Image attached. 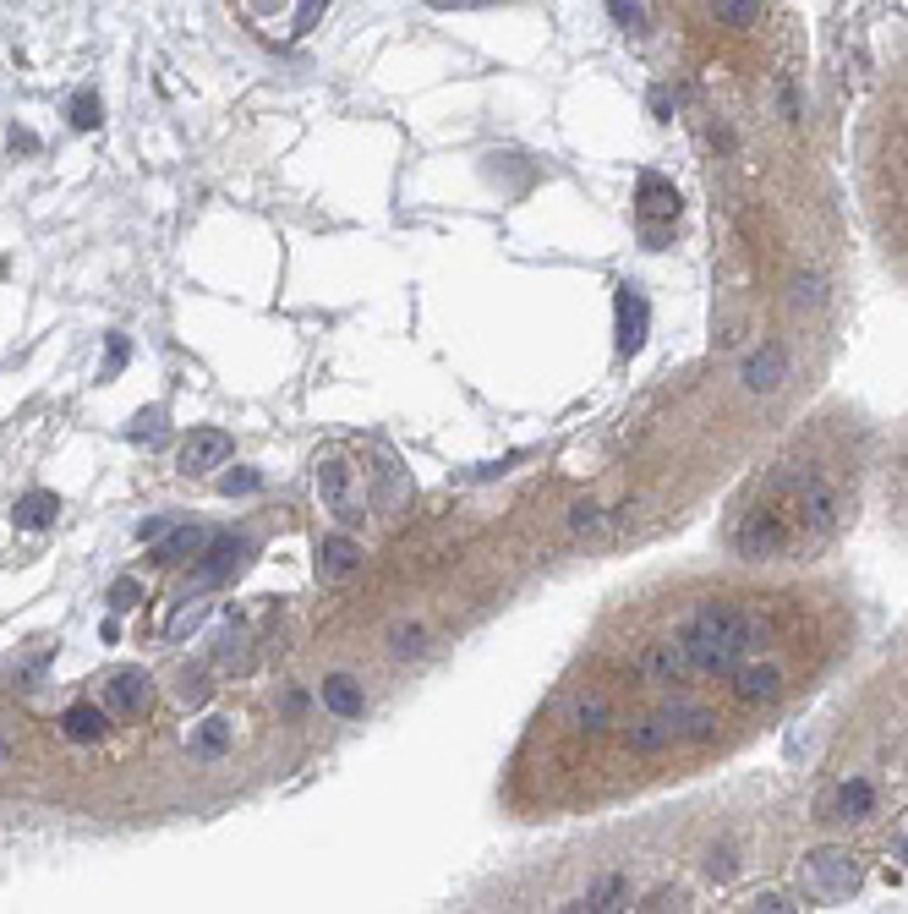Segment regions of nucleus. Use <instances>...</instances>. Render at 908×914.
<instances>
[{
    "mask_svg": "<svg viewBox=\"0 0 908 914\" xmlns=\"http://www.w3.org/2000/svg\"><path fill=\"white\" fill-rule=\"evenodd\" d=\"M66 728V739H77V745H93V739H105V728H110V718H105V707H93V701H77L71 712L61 718Z\"/></svg>",
    "mask_w": 908,
    "mask_h": 914,
    "instance_id": "obj_14",
    "label": "nucleus"
},
{
    "mask_svg": "<svg viewBox=\"0 0 908 914\" xmlns=\"http://www.w3.org/2000/svg\"><path fill=\"white\" fill-rule=\"evenodd\" d=\"M318 493L334 504L339 521H362V510L351 504V488H345V465H339V460H324V465H318Z\"/></svg>",
    "mask_w": 908,
    "mask_h": 914,
    "instance_id": "obj_13",
    "label": "nucleus"
},
{
    "mask_svg": "<svg viewBox=\"0 0 908 914\" xmlns=\"http://www.w3.org/2000/svg\"><path fill=\"white\" fill-rule=\"evenodd\" d=\"M105 701H110L121 718H142L148 701H154V679H148L142 668H116V674L105 679Z\"/></svg>",
    "mask_w": 908,
    "mask_h": 914,
    "instance_id": "obj_6",
    "label": "nucleus"
},
{
    "mask_svg": "<svg viewBox=\"0 0 908 914\" xmlns=\"http://www.w3.org/2000/svg\"><path fill=\"white\" fill-rule=\"evenodd\" d=\"M608 11H613V22H624L630 33H647V11H641L635 0H608Z\"/></svg>",
    "mask_w": 908,
    "mask_h": 914,
    "instance_id": "obj_24",
    "label": "nucleus"
},
{
    "mask_svg": "<svg viewBox=\"0 0 908 914\" xmlns=\"http://www.w3.org/2000/svg\"><path fill=\"white\" fill-rule=\"evenodd\" d=\"M225 460H230V433H219V427H197L193 439L181 444V471L187 476H203V471H214Z\"/></svg>",
    "mask_w": 908,
    "mask_h": 914,
    "instance_id": "obj_7",
    "label": "nucleus"
},
{
    "mask_svg": "<svg viewBox=\"0 0 908 914\" xmlns=\"http://www.w3.org/2000/svg\"><path fill=\"white\" fill-rule=\"evenodd\" d=\"M176 696H181L187 707H208L214 685H208V674H203V668H181V679H176Z\"/></svg>",
    "mask_w": 908,
    "mask_h": 914,
    "instance_id": "obj_20",
    "label": "nucleus"
},
{
    "mask_svg": "<svg viewBox=\"0 0 908 914\" xmlns=\"http://www.w3.org/2000/svg\"><path fill=\"white\" fill-rule=\"evenodd\" d=\"M641 219H679V193L668 187V181H657V176H647L641 181Z\"/></svg>",
    "mask_w": 908,
    "mask_h": 914,
    "instance_id": "obj_17",
    "label": "nucleus"
},
{
    "mask_svg": "<svg viewBox=\"0 0 908 914\" xmlns=\"http://www.w3.org/2000/svg\"><path fill=\"white\" fill-rule=\"evenodd\" d=\"M608 723H613V707H608L602 696H585L581 707H575V728H581V734H602Z\"/></svg>",
    "mask_w": 908,
    "mask_h": 914,
    "instance_id": "obj_21",
    "label": "nucleus"
},
{
    "mask_svg": "<svg viewBox=\"0 0 908 914\" xmlns=\"http://www.w3.org/2000/svg\"><path fill=\"white\" fill-rule=\"evenodd\" d=\"M6 756H11V745H6V739H0V761H6Z\"/></svg>",
    "mask_w": 908,
    "mask_h": 914,
    "instance_id": "obj_34",
    "label": "nucleus"
},
{
    "mask_svg": "<svg viewBox=\"0 0 908 914\" xmlns=\"http://www.w3.org/2000/svg\"><path fill=\"white\" fill-rule=\"evenodd\" d=\"M71 121L82 131H93L99 127V99H93V94H77V99H71Z\"/></svg>",
    "mask_w": 908,
    "mask_h": 914,
    "instance_id": "obj_26",
    "label": "nucleus"
},
{
    "mask_svg": "<svg viewBox=\"0 0 908 914\" xmlns=\"http://www.w3.org/2000/svg\"><path fill=\"white\" fill-rule=\"evenodd\" d=\"M328 0H302V11H296V33H307L313 22H318V11H324Z\"/></svg>",
    "mask_w": 908,
    "mask_h": 914,
    "instance_id": "obj_28",
    "label": "nucleus"
},
{
    "mask_svg": "<svg viewBox=\"0 0 908 914\" xmlns=\"http://www.w3.org/2000/svg\"><path fill=\"white\" fill-rule=\"evenodd\" d=\"M137 597H142V591H137V581H131V576H121V581L110 587V608H116V613H127V608H137Z\"/></svg>",
    "mask_w": 908,
    "mask_h": 914,
    "instance_id": "obj_27",
    "label": "nucleus"
},
{
    "mask_svg": "<svg viewBox=\"0 0 908 914\" xmlns=\"http://www.w3.org/2000/svg\"><path fill=\"white\" fill-rule=\"evenodd\" d=\"M898 493H904V504H908V450H904V460H898Z\"/></svg>",
    "mask_w": 908,
    "mask_h": 914,
    "instance_id": "obj_33",
    "label": "nucleus"
},
{
    "mask_svg": "<svg viewBox=\"0 0 908 914\" xmlns=\"http://www.w3.org/2000/svg\"><path fill=\"white\" fill-rule=\"evenodd\" d=\"M208 548V531L203 525H176V531H165L159 542H154V559L159 564H181V559H193Z\"/></svg>",
    "mask_w": 908,
    "mask_h": 914,
    "instance_id": "obj_11",
    "label": "nucleus"
},
{
    "mask_svg": "<svg viewBox=\"0 0 908 914\" xmlns=\"http://www.w3.org/2000/svg\"><path fill=\"white\" fill-rule=\"evenodd\" d=\"M690 657H684V647L679 641H657V647H647V657H641V679H647L651 690H679V685H690Z\"/></svg>",
    "mask_w": 908,
    "mask_h": 914,
    "instance_id": "obj_4",
    "label": "nucleus"
},
{
    "mask_svg": "<svg viewBox=\"0 0 908 914\" xmlns=\"http://www.w3.org/2000/svg\"><path fill=\"white\" fill-rule=\"evenodd\" d=\"M362 570V548H356V537H345V531H334L318 542V576H324L328 587H339V581H351Z\"/></svg>",
    "mask_w": 908,
    "mask_h": 914,
    "instance_id": "obj_8",
    "label": "nucleus"
},
{
    "mask_svg": "<svg viewBox=\"0 0 908 914\" xmlns=\"http://www.w3.org/2000/svg\"><path fill=\"white\" fill-rule=\"evenodd\" d=\"M427 6H438V11H471V6H493V0H427Z\"/></svg>",
    "mask_w": 908,
    "mask_h": 914,
    "instance_id": "obj_31",
    "label": "nucleus"
},
{
    "mask_svg": "<svg viewBox=\"0 0 908 914\" xmlns=\"http://www.w3.org/2000/svg\"><path fill=\"white\" fill-rule=\"evenodd\" d=\"M324 707L334 712V718H362V712H367V696L356 690L351 674H328L324 679Z\"/></svg>",
    "mask_w": 908,
    "mask_h": 914,
    "instance_id": "obj_12",
    "label": "nucleus"
},
{
    "mask_svg": "<svg viewBox=\"0 0 908 914\" xmlns=\"http://www.w3.org/2000/svg\"><path fill=\"white\" fill-rule=\"evenodd\" d=\"M247 553H253V542H247V537H208V548L197 553L193 576H187V597H193V591L225 587V581L247 564Z\"/></svg>",
    "mask_w": 908,
    "mask_h": 914,
    "instance_id": "obj_2",
    "label": "nucleus"
},
{
    "mask_svg": "<svg viewBox=\"0 0 908 914\" xmlns=\"http://www.w3.org/2000/svg\"><path fill=\"white\" fill-rule=\"evenodd\" d=\"M782 685H788V674H782L778 662H739L733 668V701L739 707H772L782 696Z\"/></svg>",
    "mask_w": 908,
    "mask_h": 914,
    "instance_id": "obj_3",
    "label": "nucleus"
},
{
    "mask_svg": "<svg viewBox=\"0 0 908 914\" xmlns=\"http://www.w3.org/2000/svg\"><path fill=\"white\" fill-rule=\"evenodd\" d=\"M624 898H630V882L624 876H602L585 898H575V904H564V910H591V914H602V910H624Z\"/></svg>",
    "mask_w": 908,
    "mask_h": 914,
    "instance_id": "obj_16",
    "label": "nucleus"
},
{
    "mask_svg": "<svg viewBox=\"0 0 908 914\" xmlns=\"http://www.w3.org/2000/svg\"><path fill=\"white\" fill-rule=\"evenodd\" d=\"M756 910H767V914H782V910H793L782 893H756Z\"/></svg>",
    "mask_w": 908,
    "mask_h": 914,
    "instance_id": "obj_30",
    "label": "nucleus"
},
{
    "mask_svg": "<svg viewBox=\"0 0 908 914\" xmlns=\"http://www.w3.org/2000/svg\"><path fill=\"white\" fill-rule=\"evenodd\" d=\"M258 488H263L258 471H225V476H219V493H230V499H236V493H258Z\"/></svg>",
    "mask_w": 908,
    "mask_h": 914,
    "instance_id": "obj_25",
    "label": "nucleus"
},
{
    "mask_svg": "<svg viewBox=\"0 0 908 914\" xmlns=\"http://www.w3.org/2000/svg\"><path fill=\"white\" fill-rule=\"evenodd\" d=\"M225 745H230V723L208 718V723H203V734H197V750H203V756H219Z\"/></svg>",
    "mask_w": 908,
    "mask_h": 914,
    "instance_id": "obj_23",
    "label": "nucleus"
},
{
    "mask_svg": "<svg viewBox=\"0 0 908 914\" xmlns=\"http://www.w3.org/2000/svg\"><path fill=\"white\" fill-rule=\"evenodd\" d=\"M11 521L22 525V531H45V525L61 521V499L56 493H28V499H17Z\"/></svg>",
    "mask_w": 908,
    "mask_h": 914,
    "instance_id": "obj_15",
    "label": "nucleus"
},
{
    "mask_svg": "<svg viewBox=\"0 0 908 914\" xmlns=\"http://www.w3.org/2000/svg\"><path fill=\"white\" fill-rule=\"evenodd\" d=\"M712 11L722 28H739V33L761 22V0H712Z\"/></svg>",
    "mask_w": 908,
    "mask_h": 914,
    "instance_id": "obj_19",
    "label": "nucleus"
},
{
    "mask_svg": "<svg viewBox=\"0 0 908 914\" xmlns=\"http://www.w3.org/2000/svg\"><path fill=\"white\" fill-rule=\"evenodd\" d=\"M662 728L673 739H712L717 734V712L712 707H695V701H662Z\"/></svg>",
    "mask_w": 908,
    "mask_h": 914,
    "instance_id": "obj_9",
    "label": "nucleus"
},
{
    "mask_svg": "<svg viewBox=\"0 0 908 914\" xmlns=\"http://www.w3.org/2000/svg\"><path fill=\"white\" fill-rule=\"evenodd\" d=\"M165 433H170V427H165V411H142V416L131 422V439H137V444H165Z\"/></svg>",
    "mask_w": 908,
    "mask_h": 914,
    "instance_id": "obj_22",
    "label": "nucleus"
},
{
    "mask_svg": "<svg viewBox=\"0 0 908 914\" xmlns=\"http://www.w3.org/2000/svg\"><path fill=\"white\" fill-rule=\"evenodd\" d=\"M805 865H810V882H816L827 898H848V893L859 887V865H853V854H843V849H821V854H810Z\"/></svg>",
    "mask_w": 908,
    "mask_h": 914,
    "instance_id": "obj_5",
    "label": "nucleus"
},
{
    "mask_svg": "<svg viewBox=\"0 0 908 914\" xmlns=\"http://www.w3.org/2000/svg\"><path fill=\"white\" fill-rule=\"evenodd\" d=\"M214 662H219L225 674H247V668H253V647H247V636H241V630H225L219 647H214Z\"/></svg>",
    "mask_w": 908,
    "mask_h": 914,
    "instance_id": "obj_18",
    "label": "nucleus"
},
{
    "mask_svg": "<svg viewBox=\"0 0 908 914\" xmlns=\"http://www.w3.org/2000/svg\"><path fill=\"white\" fill-rule=\"evenodd\" d=\"M394 652H399V657L422 652V630H399V636H394Z\"/></svg>",
    "mask_w": 908,
    "mask_h": 914,
    "instance_id": "obj_29",
    "label": "nucleus"
},
{
    "mask_svg": "<svg viewBox=\"0 0 908 914\" xmlns=\"http://www.w3.org/2000/svg\"><path fill=\"white\" fill-rule=\"evenodd\" d=\"M761 641H767V619L750 613V608H739V602H707L679 630V647L690 657V668L707 674V679H733V668L756 652Z\"/></svg>",
    "mask_w": 908,
    "mask_h": 914,
    "instance_id": "obj_1",
    "label": "nucleus"
},
{
    "mask_svg": "<svg viewBox=\"0 0 908 914\" xmlns=\"http://www.w3.org/2000/svg\"><path fill=\"white\" fill-rule=\"evenodd\" d=\"M782 379H788V351H782L778 340H767V345L744 362V384H750V390H778Z\"/></svg>",
    "mask_w": 908,
    "mask_h": 914,
    "instance_id": "obj_10",
    "label": "nucleus"
},
{
    "mask_svg": "<svg viewBox=\"0 0 908 914\" xmlns=\"http://www.w3.org/2000/svg\"><path fill=\"white\" fill-rule=\"evenodd\" d=\"M165 531H170V525H165V521H142V525H137V537H142V542H159Z\"/></svg>",
    "mask_w": 908,
    "mask_h": 914,
    "instance_id": "obj_32",
    "label": "nucleus"
}]
</instances>
